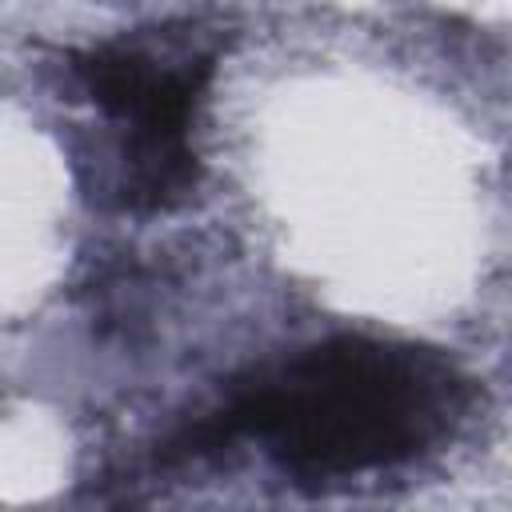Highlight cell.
<instances>
[{
  "label": "cell",
  "instance_id": "1",
  "mask_svg": "<svg viewBox=\"0 0 512 512\" xmlns=\"http://www.w3.org/2000/svg\"><path fill=\"white\" fill-rule=\"evenodd\" d=\"M460 408L464 380L440 352L336 336L256 372L172 448L196 456L256 436L292 476L328 480L408 460L440 440Z\"/></svg>",
  "mask_w": 512,
  "mask_h": 512
},
{
  "label": "cell",
  "instance_id": "2",
  "mask_svg": "<svg viewBox=\"0 0 512 512\" xmlns=\"http://www.w3.org/2000/svg\"><path fill=\"white\" fill-rule=\"evenodd\" d=\"M92 100L124 128L120 144V204L156 212L176 204L196 184V156L188 144L192 108L208 80L204 56L164 60L144 48L108 44L76 60Z\"/></svg>",
  "mask_w": 512,
  "mask_h": 512
}]
</instances>
